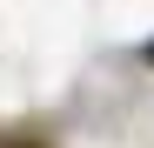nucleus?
Segmentation results:
<instances>
[{
    "instance_id": "nucleus-1",
    "label": "nucleus",
    "mask_w": 154,
    "mask_h": 148,
    "mask_svg": "<svg viewBox=\"0 0 154 148\" xmlns=\"http://www.w3.org/2000/svg\"><path fill=\"white\" fill-rule=\"evenodd\" d=\"M147 61H154V40H147Z\"/></svg>"
}]
</instances>
